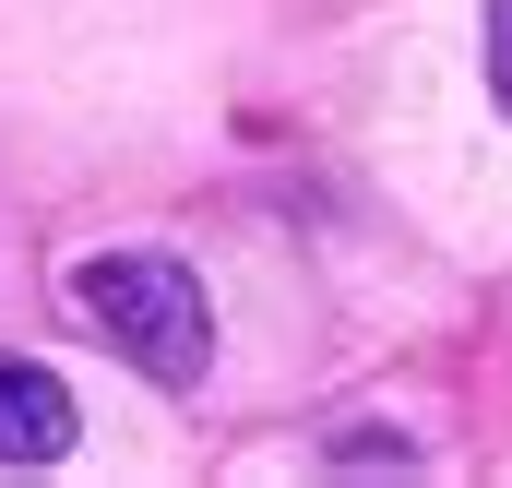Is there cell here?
I'll use <instances>...</instances> for the list:
<instances>
[{"mask_svg": "<svg viewBox=\"0 0 512 488\" xmlns=\"http://www.w3.org/2000/svg\"><path fill=\"white\" fill-rule=\"evenodd\" d=\"M72 310H84L143 381H203V369H215L203 274L167 262V250H96V262H72Z\"/></svg>", "mask_w": 512, "mask_h": 488, "instance_id": "obj_1", "label": "cell"}, {"mask_svg": "<svg viewBox=\"0 0 512 488\" xmlns=\"http://www.w3.org/2000/svg\"><path fill=\"white\" fill-rule=\"evenodd\" d=\"M72 453V393L36 358H0V465H60Z\"/></svg>", "mask_w": 512, "mask_h": 488, "instance_id": "obj_2", "label": "cell"}, {"mask_svg": "<svg viewBox=\"0 0 512 488\" xmlns=\"http://www.w3.org/2000/svg\"><path fill=\"white\" fill-rule=\"evenodd\" d=\"M489 96L512 108V0H489Z\"/></svg>", "mask_w": 512, "mask_h": 488, "instance_id": "obj_3", "label": "cell"}]
</instances>
